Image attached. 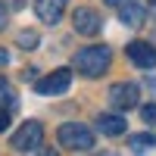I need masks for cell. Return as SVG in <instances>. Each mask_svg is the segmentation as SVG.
Listing matches in <instances>:
<instances>
[{"label":"cell","mask_w":156,"mask_h":156,"mask_svg":"<svg viewBox=\"0 0 156 156\" xmlns=\"http://www.w3.org/2000/svg\"><path fill=\"white\" fill-rule=\"evenodd\" d=\"M109 62H112L109 47L94 44V47H84V50H78V53H75V72L84 75V78H100L103 72L109 69Z\"/></svg>","instance_id":"1"},{"label":"cell","mask_w":156,"mask_h":156,"mask_svg":"<svg viewBox=\"0 0 156 156\" xmlns=\"http://www.w3.org/2000/svg\"><path fill=\"white\" fill-rule=\"evenodd\" d=\"M56 140H59V147H66L69 153H87V150H94V134H90V128H84L81 122L59 125Z\"/></svg>","instance_id":"2"},{"label":"cell","mask_w":156,"mask_h":156,"mask_svg":"<svg viewBox=\"0 0 156 156\" xmlns=\"http://www.w3.org/2000/svg\"><path fill=\"white\" fill-rule=\"evenodd\" d=\"M12 150L16 153H37L44 144V125L41 122H25L16 134H12Z\"/></svg>","instance_id":"3"},{"label":"cell","mask_w":156,"mask_h":156,"mask_svg":"<svg viewBox=\"0 0 156 156\" xmlns=\"http://www.w3.org/2000/svg\"><path fill=\"white\" fill-rule=\"evenodd\" d=\"M109 103H112L119 112L134 109L137 103H140V87L131 84V81H115V84L109 87Z\"/></svg>","instance_id":"4"},{"label":"cell","mask_w":156,"mask_h":156,"mask_svg":"<svg viewBox=\"0 0 156 156\" xmlns=\"http://www.w3.org/2000/svg\"><path fill=\"white\" fill-rule=\"evenodd\" d=\"M69 84H72V69H56V72H50L44 78H37L34 90L41 97H56L62 90H69Z\"/></svg>","instance_id":"5"},{"label":"cell","mask_w":156,"mask_h":156,"mask_svg":"<svg viewBox=\"0 0 156 156\" xmlns=\"http://www.w3.org/2000/svg\"><path fill=\"white\" fill-rule=\"evenodd\" d=\"M72 28L78 34H84V37H97L100 28H103V19H100V12L97 9H90V6H78L72 12Z\"/></svg>","instance_id":"6"},{"label":"cell","mask_w":156,"mask_h":156,"mask_svg":"<svg viewBox=\"0 0 156 156\" xmlns=\"http://www.w3.org/2000/svg\"><path fill=\"white\" fill-rule=\"evenodd\" d=\"M125 53H128V59H131L137 69H153L156 66V47L147 44V41H131L125 47Z\"/></svg>","instance_id":"7"},{"label":"cell","mask_w":156,"mask_h":156,"mask_svg":"<svg viewBox=\"0 0 156 156\" xmlns=\"http://www.w3.org/2000/svg\"><path fill=\"white\" fill-rule=\"evenodd\" d=\"M34 12L41 22L56 25L62 19V12H66V0H34Z\"/></svg>","instance_id":"8"},{"label":"cell","mask_w":156,"mask_h":156,"mask_svg":"<svg viewBox=\"0 0 156 156\" xmlns=\"http://www.w3.org/2000/svg\"><path fill=\"white\" fill-rule=\"evenodd\" d=\"M119 19L125 25H131V28H137V25H144L147 9H144V3H137V0H122L119 3Z\"/></svg>","instance_id":"9"},{"label":"cell","mask_w":156,"mask_h":156,"mask_svg":"<svg viewBox=\"0 0 156 156\" xmlns=\"http://www.w3.org/2000/svg\"><path fill=\"white\" fill-rule=\"evenodd\" d=\"M125 128H128V122L122 119V115H112V112L97 115V131L106 134V137H119V134H125Z\"/></svg>","instance_id":"10"},{"label":"cell","mask_w":156,"mask_h":156,"mask_svg":"<svg viewBox=\"0 0 156 156\" xmlns=\"http://www.w3.org/2000/svg\"><path fill=\"white\" fill-rule=\"evenodd\" d=\"M128 147H131L134 153H147L156 147V134H131L128 137Z\"/></svg>","instance_id":"11"},{"label":"cell","mask_w":156,"mask_h":156,"mask_svg":"<svg viewBox=\"0 0 156 156\" xmlns=\"http://www.w3.org/2000/svg\"><path fill=\"white\" fill-rule=\"evenodd\" d=\"M0 103H6V106L16 103V94H12V87H9L6 78H0Z\"/></svg>","instance_id":"12"},{"label":"cell","mask_w":156,"mask_h":156,"mask_svg":"<svg viewBox=\"0 0 156 156\" xmlns=\"http://www.w3.org/2000/svg\"><path fill=\"white\" fill-rule=\"evenodd\" d=\"M34 44H37V34L34 31H22L19 34V47L22 50H34Z\"/></svg>","instance_id":"13"},{"label":"cell","mask_w":156,"mask_h":156,"mask_svg":"<svg viewBox=\"0 0 156 156\" xmlns=\"http://www.w3.org/2000/svg\"><path fill=\"white\" fill-rule=\"evenodd\" d=\"M140 115H144V122H156V103L144 106V109H140Z\"/></svg>","instance_id":"14"},{"label":"cell","mask_w":156,"mask_h":156,"mask_svg":"<svg viewBox=\"0 0 156 156\" xmlns=\"http://www.w3.org/2000/svg\"><path fill=\"white\" fill-rule=\"evenodd\" d=\"M6 128H9V112H6V109H0V134H3Z\"/></svg>","instance_id":"15"},{"label":"cell","mask_w":156,"mask_h":156,"mask_svg":"<svg viewBox=\"0 0 156 156\" xmlns=\"http://www.w3.org/2000/svg\"><path fill=\"white\" fill-rule=\"evenodd\" d=\"M6 28V9H3V3H0V31Z\"/></svg>","instance_id":"16"},{"label":"cell","mask_w":156,"mask_h":156,"mask_svg":"<svg viewBox=\"0 0 156 156\" xmlns=\"http://www.w3.org/2000/svg\"><path fill=\"white\" fill-rule=\"evenodd\" d=\"M103 3H106V6H119L122 0H103Z\"/></svg>","instance_id":"17"},{"label":"cell","mask_w":156,"mask_h":156,"mask_svg":"<svg viewBox=\"0 0 156 156\" xmlns=\"http://www.w3.org/2000/svg\"><path fill=\"white\" fill-rule=\"evenodd\" d=\"M6 59H9V56L3 53V50H0V66H6Z\"/></svg>","instance_id":"18"}]
</instances>
